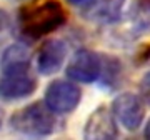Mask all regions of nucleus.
Listing matches in <instances>:
<instances>
[{"label":"nucleus","mask_w":150,"mask_h":140,"mask_svg":"<svg viewBox=\"0 0 150 140\" xmlns=\"http://www.w3.org/2000/svg\"><path fill=\"white\" fill-rule=\"evenodd\" d=\"M10 130L25 137H48L57 129V117L45 102H33L18 108L8 119Z\"/></svg>","instance_id":"f257e3e1"},{"label":"nucleus","mask_w":150,"mask_h":140,"mask_svg":"<svg viewBox=\"0 0 150 140\" xmlns=\"http://www.w3.org/2000/svg\"><path fill=\"white\" fill-rule=\"evenodd\" d=\"M65 18L67 17L64 7L60 5L59 0H48L27 12V15L22 18V30L25 37L35 40L62 27L65 23Z\"/></svg>","instance_id":"f03ea898"},{"label":"nucleus","mask_w":150,"mask_h":140,"mask_svg":"<svg viewBox=\"0 0 150 140\" xmlns=\"http://www.w3.org/2000/svg\"><path fill=\"white\" fill-rule=\"evenodd\" d=\"M43 102L54 113H72L82 102V90L69 80H54L45 88Z\"/></svg>","instance_id":"7ed1b4c3"},{"label":"nucleus","mask_w":150,"mask_h":140,"mask_svg":"<svg viewBox=\"0 0 150 140\" xmlns=\"http://www.w3.org/2000/svg\"><path fill=\"white\" fill-rule=\"evenodd\" d=\"M102 74L100 55L88 49H79L65 67V75L79 83H93Z\"/></svg>","instance_id":"20e7f679"},{"label":"nucleus","mask_w":150,"mask_h":140,"mask_svg":"<svg viewBox=\"0 0 150 140\" xmlns=\"http://www.w3.org/2000/svg\"><path fill=\"white\" fill-rule=\"evenodd\" d=\"M112 112L115 119L125 130L135 132L144 125L145 119V105L142 97L132 92H123L113 98Z\"/></svg>","instance_id":"39448f33"},{"label":"nucleus","mask_w":150,"mask_h":140,"mask_svg":"<svg viewBox=\"0 0 150 140\" xmlns=\"http://www.w3.org/2000/svg\"><path fill=\"white\" fill-rule=\"evenodd\" d=\"M118 137L117 119L105 105L97 107L88 115L83 127V139L87 140H112Z\"/></svg>","instance_id":"423d86ee"},{"label":"nucleus","mask_w":150,"mask_h":140,"mask_svg":"<svg viewBox=\"0 0 150 140\" xmlns=\"http://www.w3.org/2000/svg\"><path fill=\"white\" fill-rule=\"evenodd\" d=\"M67 59V43L60 38H48L37 52V70L43 77L57 74Z\"/></svg>","instance_id":"0eeeda50"},{"label":"nucleus","mask_w":150,"mask_h":140,"mask_svg":"<svg viewBox=\"0 0 150 140\" xmlns=\"http://www.w3.org/2000/svg\"><path fill=\"white\" fill-rule=\"evenodd\" d=\"M37 90V78L30 72L8 74L0 78V98L5 102L30 97Z\"/></svg>","instance_id":"6e6552de"},{"label":"nucleus","mask_w":150,"mask_h":140,"mask_svg":"<svg viewBox=\"0 0 150 140\" xmlns=\"http://www.w3.org/2000/svg\"><path fill=\"white\" fill-rule=\"evenodd\" d=\"M2 75L30 72V52L23 43H10L0 55Z\"/></svg>","instance_id":"1a4fd4ad"},{"label":"nucleus","mask_w":150,"mask_h":140,"mask_svg":"<svg viewBox=\"0 0 150 140\" xmlns=\"http://www.w3.org/2000/svg\"><path fill=\"white\" fill-rule=\"evenodd\" d=\"M95 7H92V10L87 13L90 17V20H98V22H115L120 18V12L125 4V0H93Z\"/></svg>","instance_id":"9d476101"},{"label":"nucleus","mask_w":150,"mask_h":140,"mask_svg":"<svg viewBox=\"0 0 150 140\" xmlns=\"http://www.w3.org/2000/svg\"><path fill=\"white\" fill-rule=\"evenodd\" d=\"M140 95L142 100L150 105V72H147L140 80Z\"/></svg>","instance_id":"9b49d317"},{"label":"nucleus","mask_w":150,"mask_h":140,"mask_svg":"<svg viewBox=\"0 0 150 140\" xmlns=\"http://www.w3.org/2000/svg\"><path fill=\"white\" fill-rule=\"evenodd\" d=\"M8 25H10V15H8V12L0 8V33L4 32Z\"/></svg>","instance_id":"f8f14e48"},{"label":"nucleus","mask_w":150,"mask_h":140,"mask_svg":"<svg viewBox=\"0 0 150 140\" xmlns=\"http://www.w3.org/2000/svg\"><path fill=\"white\" fill-rule=\"evenodd\" d=\"M93 0H67V4L72 7H83V5H90Z\"/></svg>","instance_id":"ddd939ff"},{"label":"nucleus","mask_w":150,"mask_h":140,"mask_svg":"<svg viewBox=\"0 0 150 140\" xmlns=\"http://www.w3.org/2000/svg\"><path fill=\"white\" fill-rule=\"evenodd\" d=\"M144 137L150 140V119L147 120V125H145V129H144Z\"/></svg>","instance_id":"4468645a"},{"label":"nucleus","mask_w":150,"mask_h":140,"mask_svg":"<svg viewBox=\"0 0 150 140\" xmlns=\"http://www.w3.org/2000/svg\"><path fill=\"white\" fill-rule=\"evenodd\" d=\"M2 125H4V110L0 107V130H2Z\"/></svg>","instance_id":"2eb2a0df"},{"label":"nucleus","mask_w":150,"mask_h":140,"mask_svg":"<svg viewBox=\"0 0 150 140\" xmlns=\"http://www.w3.org/2000/svg\"><path fill=\"white\" fill-rule=\"evenodd\" d=\"M13 2H25V0H13Z\"/></svg>","instance_id":"dca6fc26"}]
</instances>
